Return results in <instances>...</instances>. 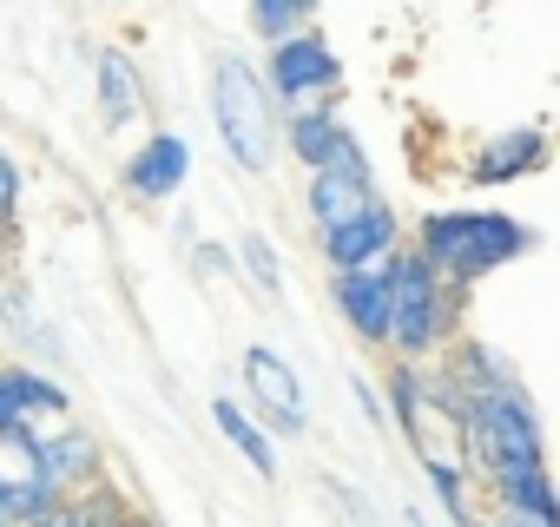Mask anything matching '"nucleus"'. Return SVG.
Segmentation results:
<instances>
[{"label": "nucleus", "instance_id": "8", "mask_svg": "<svg viewBox=\"0 0 560 527\" xmlns=\"http://www.w3.org/2000/svg\"><path fill=\"white\" fill-rule=\"evenodd\" d=\"M547 159H553V132H547V126H501V132H488V139L468 152L462 172H468L475 191H508V185L547 172Z\"/></svg>", "mask_w": 560, "mask_h": 527}, {"label": "nucleus", "instance_id": "30", "mask_svg": "<svg viewBox=\"0 0 560 527\" xmlns=\"http://www.w3.org/2000/svg\"><path fill=\"white\" fill-rule=\"evenodd\" d=\"M0 475H8V468H0Z\"/></svg>", "mask_w": 560, "mask_h": 527}, {"label": "nucleus", "instance_id": "14", "mask_svg": "<svg viewBox=\"0 0 560 527\" xmlns=\"http://www.w3.org/2000/svg\"><path fill=\"white\" fill-rule=\"evenodd\" d=\"M370 204H383V185H370V178H343V172H317V178H304V218H311L317 237L337 231V224H350V218L370 211Z\"/></svg>", "mask_w": 560, "mask_h": 527}, {"label": "nucleus", "instance_id": "7", "mask_svg": "<svg viewBox=\"0 0 560 527\" xmlns=\"http://www.w3.org/2000/svg\"><path fill=\"white\" fill-rule=\"evenodd\" d=\"M402 244H409V218L383 198V204L357 211L350 224L324 231V237H317V257H324L330 278H343V271H376V264H389Z\"/></svg>", "mask_w": 560, "mask_h": 527}, {"label": "nucleus", "instance_id": "20", "mask_svg": "<svg viewBox=\"0 0 560 527\" xmlns=\"http://www.w3.org/2000/svg\"><path fill=\"white\" fill-rule=\"evenodd\" d=\"M67 494L47 488L40 475H0V520H14V527H40Z\"/></svg>", "mask_w": 560, "mask_h": 527}, {"label": "nucleus", "instance_id": "1", "mask_svg": "<svg viewBox=\"0 0 560 527\" xmlns=\"http://www.w3.org/2000/svg\"><path fill=\"white\" fill-rule=\"evenodd\" d=\"M409 250L429 264L442 284H455L462 297L475 284H488L494 271L521 264L527 250H540V231L501 204H435L409 224Z\"/></svg>", "mask_w": 560, "mask_h": 527}, {"label": "nucleus", "instance_id": "12", "mask_svg": "<svg viewBox=\"0 0 560 527\" xmlns=\"http://www.w3.org/2000/svg\"><path fill=\"white\" fill-rule=\"evenodd\" d=\"M376 402H383V422L416 448V461L435 448V422H429V370H416V363H383V389H376Z\"/></svg>", "mask_w": 560, "mask_h": 527}, {"label": "nucleus", "instance_id": "22", "mask_svg": "<svg viewBox=\"0 0 560 527\" xmlns=\"http://www.w3.org/2000/svg\"><path fill=\"white\" fill-rule=\"evenodd\" d=\"M0 317H8V330H14L21 343H34V330H40V311H34V291H21V284H8V291H0Z\"/></svg>", "mask_w": 560, "mask_h": 527}, {"label": "nucleus", "instance_id": "25", "mask_svg": "<svg viewBox=\"0 0 560 527\" xmlns=\"http://www.w3.org/2000/svg\"><path fill=\"white\" fill-rule=\"evenodd\" d=\"M494 527H560V520H547V514H514V507H481Z\"/></svg>", "mask_w": 560, "mask_h": 527}, {"label": "nucleus", "instance_id": "29", "mask_svg": "<svg viewBox=\"0 0 560 527\" xmlns=\"http://www.w3.org/2000/svg\"><path fill=\"white\" fill-rule=\"evenodd\" d=\"M0 527H14V520H0Z\"/></svg>", "mask_w": 560, "mask_h": 527}, {"label": "nucleus", "instance_id": "15", "mask_svg": "<svg viewBox=\"0 0 560 527\" xmlns=\"http://www.w3.org/2000/svg\"><path fill=\"white\" fill-rule=\"evenodd\" d=\"M73 396L40 376L34 363H0V422H40V415H67Z\"/></svg>", "mask_w": 560, "mask_h": 527}, {"label": "nucleus", "instance_id": "24", "mask_svg": "<svg viewBox=\"0 0 560 527\" xmlns=\"http://www.w3.org/2000/svg\"><path fill=\"white\" fill-rule=\"evenodd\" d=\"M237 271V257L224 244H198V278H231Z\"/></svg>", "mask_w": 560, "mask_h": 527}, {"label": "nucleus", "instance_id": "9", "mask_svg": "<svg viewBox=\"0 0 560 527\" xmlns=\"http://www.w3.org/2000/svg\"><path fill=\"white\" fill-rule=\"evenodd\" d=\"M185 178H191V139L185 132H145L119 165V185L139 204H172L185 191Z\"/></svg>", "mask_w": 560, "mask_h": 527}, {"label": "nucleus", "instance_id": "27", "mask_svg": "<svg viewBox=\"0 0 560 527\" xmlns=\"http://www.w3.org/2000/svg\"><path fill=\"white\" fill-rule=\"evenodd\" d=\"M0 271H8V224H0Z\"/></svg>", "mask_w": 560, "mask_h": 527}, {"label": "nucleus", "instance_id": "26", "mask_svg": "<svg viewBox=\"0 0 560 527\" xmlns=\"http://www.w3.org/2000/svg\"><path fill=\"white\" fill-rule=\"evenodd\" d=\"M462 527H494V520H488V514H481V507H475V514H468V520H462Z\"/></svg>", "mask_w": 560, "mask_h": 527}, {"label": "nucleus", "instance_id": "2", "mask_svg": "<svg viewBox=\"0 0 560 527\" xmlns=\"http://www.w3.org/2000/svg\"><path fill=\"white\" fill-rule=\"evenodd\" d=\"M383 278H389V356L396 363H416V370L442 363L468 337V324H462V304L468 297L455 284H442L409 244L383 264Z\"/></svg>", "mask_w": 560, "mask_h": 527}, {"label": "nucleus", "instance_id": "4", "mask_svg": "<svg viewBox=\"0 0 560 527\" xmlns=\"http://www.w3.org/2000/svg\"><path fill=\"white\" fill-rule=\"evenodd\" d=\"M284 152L304 165V178H317V172H343V178H370V185H383V178H376V165H370L363 132L343 119V106H337V99L284 113Z\"/></svg>", "mask_w": 560, "mask_h": 527}, {"label": "nucleus", "instance_id": "11", "mask_svg": "<svg viewBox=\"0 0 560 527\" xmlns=\"http://www.w3.org/2000/svg\"><path fill=\"white\" fill-rule=\"evenodd\" d=\"M330 311L343 317V330H350L363 350L389 356V278H383V264H376V271H343V278H330Z\"/></svg>", "mask_w": 560, "mask_h": 527}, {"label": "nucleus", "instance_id": "18", "mask_svg": "<svg viewBox=\"0 0 560 527\" xmlns=\"http://www.w3.org/2000/svg\"><path fill=\"white\" fill-rule=\"evenodd\" d=\"M244 27H250V34L264 40V54H270V47L311 34V27H317V8H311V0H250V8H244Z\"/></svg>", "mask_w": 560, "mask_h": 527}, {"label": "nucleus", "instance_id": "19", "mask_svg": "<svg viewBox=\"0 0 560 527\" xmlns=\"http://www.w3.org/2000/svg\"><path fill=\"white\" fill-rule=\"evenodd\" d=\"M422 481H429V494L442 501V514H448V527H462V520L475 514V481H468V468H462L455 455H442V448H429V455H422Z\"/></svg>", "mask_w": 560, "mask_h": 527}, {"label": "nucleus", "instance_id": "28", "mask_svg": "<svg viewBox=\"0 0 560 527\" xmlns=\"http://www.w3.org/2000/svg\"><path fill=\"white\" fill-rule=\"evenodd\" d=\"M402 520H409V527H429V520H422V507H409V514H402Z\"/></svg>", "mask_w": 560, "mask_h": 527}, {"label": "nucleus", "instance_id": "13", "mask_svg": "<svg viewBox=\"0 0 560 527\" xmlns=\"http://www.w3.org/2000/svg\"><path fill=\"white\" fill-rule=\"evenodd\" d=\"M93 93H100V126L126 132L145 113V73H139V60L126 47H100L93 54Z\"/></svg>", "mask_w": 560, "mask_h": 527}, {"label": "nucleus", "instance_id": "3", "mask_svg": "<svg viewBox=\"0 0 560 527\" xmlns=\"http://www.w3.org/2000/svg\"><path fill=\"white\" fill-rule=\"evenodd\" d=\"M211 126H218V145L231 152V165L250 178H264L284 159V113H277L257 60H244V54L211 60Z\"/></svg>", "mask_w": 560, "mask_h": 527}, {"label": "nucleus", "instance_id": "5", "mask_svg": "<svg viewBox=\"0 0 560 527\" xmlns=\"http://www.w3.org/2000/svg\"><path fill=\"white\" fill-rule=\"evenodd\" d=\"M257 73H264V86H270L277 113L324 106V99H337V93H343V54L324 40V27H311V34L284 40V47H270Z\"/></svg>", "mask_w": 560, "mask_h": 527}, {"label": "nucleus", "instance_id": "6", "mask_svg": "<svg viewBox=\"0 0 560 527\" xmlns=\"http://www.w3.org/2000/svg\"><path fill=\"white\" fill-rule=\"evenodd\" d=\"M237 376H244V396H250V415L270 429V442H298L304 429H311V396H304V376L291 370V356L284 350H270V343H250L244 350V363H237Z\"/></svg>", "mask_w": 560, "mask_h": 527}, {"label": "nucleus", "instance_id": "17", "mask_svg": "<svg viewBox=\"0 0 560 527\" xmlns=\"http://www.w3.org/2000/svg\"><path fill=\"white\" fill-rule=\"evenodd\" d=\"M40 527H139V514H132V501L119 494V488H86V494H67Z\"/></svg>", "mask_w": 560, "mask_h": 527}, {"label": "nucleus", "instance_id": "16", "mask_svg": "<svg viewBox=\"0 0 560 527\" xmlns=\"http://www.w3.org/2000/svg\"><path fill=\"white\" fill-rule=\"evenodd\" d=\"M211 422H218V435L244 455V468H257L264 481H277V468H284V461H277V442H270V429H264L237 396H218V402H211Z\"/></svg>", "mask_w": 560, "mask_h": 527}, {"label": "nucleus", "instance_id": "10", "mask_svg": "<svg viewBox=\"0 0 560 527\" xmlns=\"http://www.w3.org/2000/svg\"><path fill=\"white\" fill-rule=\"evenodd\" d=\"M21 475H40V481H47V488H60V494H86V488H100V481H106V448H100V435H93V429L60 422V429H47V435H40V455H34Z\"/></svg>", "mask_w": 560, "mask_h": 527}, {"label": "nucleus", "instance_id": "23", "mask_svg": "<svg viewBox=\"0 0 560 527\" xmlns=\"http://www.w3.org/2000/svg\"><path fill=\"white\" fill-rule=\"evenodd\" d=\"M21 191H27V178H21L14 152H0V224H14V211H21Z\"/></svg>", "mask_w": 560, "mask_h": 527}, {"label": "nucleus", "instance_id": "21", "mask_svg": "<svg viewBox=\"0 0 560 527\" xmlns=\"http://www.w3.org/2000/svg\"><path fill=\"white\" fill-rule=\"evenodd\" d=\"M231 257H237V271H244L264 297H284V264H277V244H270L264 231H244Z\"/></svg>", "mask_w": 560, "mask_h": 527}]
</instances>
